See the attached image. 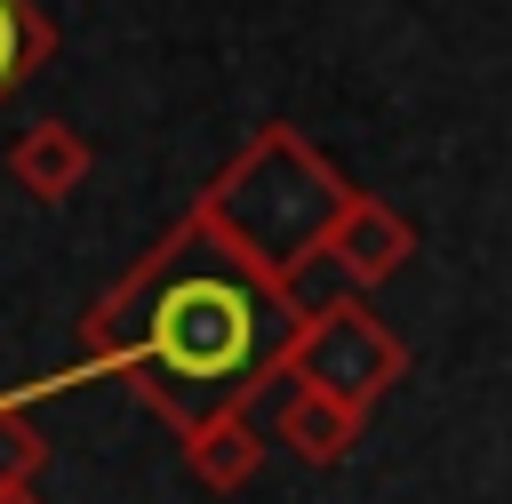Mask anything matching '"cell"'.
<instances>
[{
    "label": "cell",
    "mask_w": 512,
    "mask_h": 504,
    "mask_svg": "<svg viewBox=\"0 0 512 504\" xmlns=\"http://www.w3.org/2000/svg\"><path fill=\"white\" fill-rule=\"evenodd\" d=\"M344 200H352V184L336 176V160H328L304 128L264 120V128L208 176V192H200L192 208H200L232 248H248L264 272L296 280L304 264H320V240H328V224H336Z\"/></svg>",
    "instance_id": "cell-2"
},
{
    "label": "cell",
    "mask_w": 512,
    "mask_h": 504,
    "mask_svg": "<svg viewBox=\"0 0 512 504\" xmlns=\"http://www.w3.org/2000/svg\"><path fill=\"white\" fill-rule=\"evenodd\" d=\"M176 440H184V472H192L208 496L248 488V480H256V464H264V432H256V416H248V408L200 416V424H192V432H176Z\"/></svg>",
    "instance_id": "cell-6"
},
{
    "label": "cell",
    "mask_w": 512,
    "mask_h": 504,
    "mask_svg": "<svg viewBox=\"0 0 512 504\" xmlns=\"http://www.w3.org/2000/svg\"><path fill=\"white\" fill-rule=\"evenodd\" d=\"M272 432H280V448H296L312 472H336V464L352 456V440H360V416H344L336 400H320V392H296V384H288V400H280Z\"/></svg>",
    "instance_id": "cell-7"
},
{
    "label": "cell",
    "mask_w": 512,
    "mask_h": 504,
    "mask_svg": "<svg viewBox=\"0 0 512 504\" xmlns=\"http://www.w3.org/2000/svg\"><path fill=\"white\" fill-rule=\"evenodd\" d=\"M0 504H40V496H32V488H8V496H0Z\"/></svg>",
    "instance_id": "cell-10"
},
{
    "label": "cell",
    "mask_w": 512,
    "mask_h": 504,
    "mask_svg": "<svg viewBox=\"0 0 512 504\" xmlns=\"http://www.w3.org/2000/svg\"><path fill=\"white\" fill-rule=\"evenodd\" d=\"M88 168H96V152H88V136H80L72 120H32V128L8 144V176H16V192H32L40 208L72 200V192L88 184Z\"/></svg>",
    "instance_id": "cell-5"
},
{
    "label": "cell",
    "mask_w": 512,
    "mask_h": 504,
    "mask_svg": "<svg viewBox=\"0 0 512 504\" xmlns=\"http://www.w3.org/2000/svg\"><path fill=\"white\" fill-rule=\"evenodd\" d=\"M48 472V432L32 424L24 400H0V496L8 488H32Z\"/></svg>",
    "instance_id": "cell-9"
},
{
    "label": "cell",
    "mask_w": 512,
    "mask_h": 504,
    "mask_svg": "<svg viewBox=\"0 0 512 504\" xmlns=\"http://www.w3.org/2000/svg\"><path fill=\"white\" fill-rule=\"evenodd\" d=\"M296 280L264 272L232 248L200 208H184L88 312L80 376H128L152 416L192 432L200 416L248 408L280 376V344L296 328Z\"/></svg>",
    "instance_id": "cell-1"
},
{
    "label": "cell",
    "mask_w": 512,
    "mask_h": 504,
    "mask_svg": "<svg viewBox=\"0 0 512 504\" xmlns=\"http://www.w3.org/2000/svg\"><path fill=\"white\" fill-rule=\"evenodd\" d=\"M320 256H328L352 288H384V280L416 256V224H408L400 208H384L376 192H352V200L336 208V224H328Z\"/></svg>",
    "instance_id": "cell-4"
},
{
    "label": "cell",
    "mask_w": 512,
    "mask_h": 504,
    "mask_svg": "<svg viewBox=\"0 0 512 504\" xmlns=\"http://www.w3.org/2000/svg\"><path fill=\"white\" fill-rule=\"evenodd\" d=\"M280 376L296 392L336 400L344 416H368L400 376H408V344L384 328V312H368V296H320L296 312L288 344H280Z\"/></svg>",
    "instance_id": "cell-3"
},
{
    "label": "cell",
    "mask_w": 512,
    "mask_h": 504,
    "mask_svg": "<svg viewBox=\"0 0 512 504\" xmlns=\"http://www.w3.org/2000/svg\"><path fill=\"white\" fill-rule=\"evenodd\" d=\"M56 56V24L40 16V0H0V104Z\"/></svg>",
    "instance_id": "cell-8"
}]
</instances>
